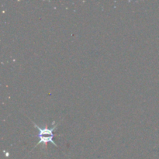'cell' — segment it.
<instances>
[{
    "label": "cell",
    "instance_id": "6da1fadb",
    "mask_svg": "<svg viewBox=\"0 0 159 159\" xmlns=\"http://www.w3.org/2000/svg\"><path fill=\"white\" fill-rule=\"evenodd\" d=\"M34 127H35L36 128L39 130L38 137L40 138V141H39V142L37 143V145H36L35 147H37V145H39V144H45V145H46L48 143H51V144H54V146L57 147V144H56V143H54V141H53V138H54L53 131H54V130L57 128V125L54 126V127H52V128H51V129H48V128L41 129V128H40V127H39L38 126L35 124V123H34Z\"/></svg>",
    "mask_w": 159,
    "mask_h": 159
}]
</instances>
